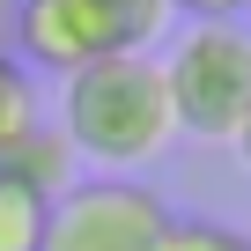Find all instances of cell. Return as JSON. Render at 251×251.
I'll use <instances>...</instances> for the list:
<instances>
[{
  "instance_id": "obj_3",
  "label": "cell",
  "mask_w": 251,
  "mask_h": 251,
  "mask_svg": "<svg viewBox=\"0 0 251 251\" xmlns=\"http://www.w3.org/2000/svg\"><path fill=\"white\" fill-rule=\"evenodd\" d=\"M170 229V207L133 177H89L52 200L37 251H155Z\"/></svg>"
},
{
  "instance_id": "obj_12",
  "label": "cell",
  "mask_w": 251,
  "mask_h": 251,
  "mask_svg": "<svg viewBox=\"0 0 251 251\" xmlns=\"http://www.w3.org/2000/svg\"><path fill=\"white\" fill-rule=\"evenodd\" d=\"M0 15H8V0H0Z\"/></svg>"
},
{
  "instance_id": "obj_8",
  "label": "cell",
  "mask_w": 251,
  "mask_h": 251,
  "mask_svg": "<svg viewBox=\"0 0 251 251\" xmlns=\"http://www.w3.org/2000/svg\"><path fill=\"white\" fill-rule=\"evenodd\" d=\"M23 126H37V103H30V74L0 52V148H8Z\"/></svg>"
},
{
  "instance_id": "obj_6",
  "label": "cell",
  "mask_w": 251,
  "mask_h": 251,
  "mask_svg": "<svg viewBox=\"0 0 251 251\" xmlns=\"http://www.w3.org/2000/svg\"><path fill=\"white\" fill-rule=\"evenodd\" d=\"M45 222H52V200H37L30 185H15L0 170V251H37Z\"/></svg>"
},
{
  "instance_id": "obj_1",
  "label": "cell",
  "mask_w": 251,
  "mask_h": 251,
  "mask_svg": "<svg viewBox=\"0 0 251 251\" xmlns=\"http://www.w3.org/2000/svg\"><path fill=\"white\" fill-rule=\"evenodd\" d=\"M59 133L74 155L126 170V163H148L163 155V141L177 133L170 118V81L148 52H111L81 74H67V103H59Z\"/></svg>"
},
{
  "instance_id": "obj_7",
  "label": "cell",
  "mask_w": 251,
  "mask_h": 251,
  "mask_svg": "<svg viewBox=\"0 0 251 251\" xmlns=\"http://www.w3.org/2000/svg\"><path fill=\"white\" fill-rule=\"evenodd\" d=\"M103 15H111V45L118 52H148L170 23V0H103Z\"/></svg>"
},
{
  "instance_id": "obj_9",
  "label": "cell",
  "mask_w": 251,
  "mask_h": 251,
  "mask_svg": "<svg viewBox=\"0 0 251 251\" xmlns=\"http://www.w3.org/2000/svg\"><path fill=\"white\" fill-rule=\"evenodd\" d=\"M155 251H251V236H236L222 222H170Z\"/></svg>"
},
{
  "instance_id": "obj_11",
  "label": "cell",
  "mask_w": 251,
  "mask_h": 251,
  "mask_svg": "<svg viewBox=\"0 0 251 251\" xmlns=\"http://www.w3.org/2000/svg\"><path fill=\"white\" fill-rule=\"evenodd\" d=\"M236 148H244V163H251V126H244V133H236Z\"/></svg>"
},
{
  "instance_id": "obj_10",
  "label": "cell",
  "mask_w": 251,
  "mask_h": 251,
  "mask_svg": "<svg viewBox=\"0 0 251 251\" xmlns=\"http://www.w3.org/2000/svg\"><path fill=\"white\" fill-rule=\"evenodd\" d=\"M170 8H185L192 23H236V8H251V0H170Z\"/></svg>"
},
{
  "instance_id": "obj_5",
  "label": "cell",
  "mask_w": 251,
  "mask_h": 251,
  "mask_svg": "<svg viewBox=\"0 0 251 251\" xmlns=\"http://www.w3.org/2000/svg\"><path fill=\"white\" fill-rule=\"evenodd\" d=\"M0 170H8L15 185H30L37 200H59L74 185V148H67V133H52V126L37 118V126H23V133L0 148Z\"/></svg>"
},
{
  "instance_id": "obj_2",
  "label": "cell",
  "mask_w": 251,
  "mask_h": 251,
  "mask_svg": "<svg viewBox=\"0 0 251 251\" xmlns=\"http://www.w3.org/2000/svg\"><path fill=\"white\" fill-rule=\"evenodd\" d=\"M163 81H170L177 133H192V141H236L251 126V37L236 23H192L170 45Z\"/></svg>"
},
{
  "instance_id": "obj_4",
  "label": "cell",
  "mask_w": 251,
  "mask_h": 251,
  "mask_svg": "<svg viewBox=\"0 0 251 251\" xmlns=\"http://www.w3.org/2000/svg\"><path fill=\"white\" fill-rule=\"evenodd\" d=\"M15 52L45 74H81L118 45H111L103 0H15Z\"/></svg>"
}]
</instances>
